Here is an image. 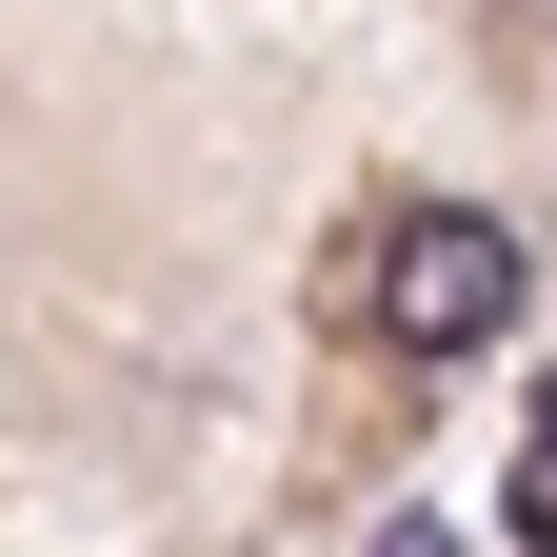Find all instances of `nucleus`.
<instances>
[{
    "label": "nucleus",
    "instance_id": "f257e3e1",
    "mask_svg": "<svg viewBox=\"0 0 557 557\" xmlns=\"http://www.w3.org/2000/svg\"><path fill=\"white\" fill-rule=\"evenodd\" d=\"M359 299L418 338V359H478V338L518 319V239L478 220V199H418V220H379V259H359Z\"/></svg>",
    "mask_w": 557,
    "mask_h": 557
}]
</instances>
